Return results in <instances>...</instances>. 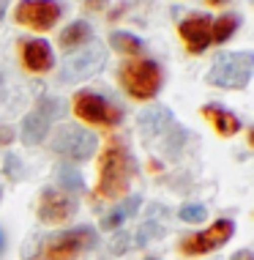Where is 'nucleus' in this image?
I'll use <instances>...</instances> for the list:
<instances>
[{
  "mask_svg": "<svg viewBox=\"0 0 254 260\" xmlns=\"http://www.w3.org/2000/svg\"><path fill=\"white\" fill-rule=\"evenodd\" d=\"M134 159L129 148L121 140H110L107 148L101 151V161H98V194L107 200L123 198L134 178Z\"/></svg>",
  "mask_w": 254,
  "mask_h": 260,
  "instance_id": "1",
  "label": "nucleus"
},
{
  "mask_svg": "<svg viewBox=\"0 0 254 260\" xmlns=\"http://www.w3.org/2000/svg\"><path fill=\"white\" fill-rule=\"evenodd\" d=\"M254 69V55L251 52H224L216 60V66L208 72V82L219 88L241 90L249 85Z\"/></svg>",
  "mask_w": 254,
  "mask_h": 260,
  "instance_id": "2",
  "label": "nucleus"
},
{
  "mask_svg": "<svg viewBox=\"0 0 254 260\" xmlns=\"http://www.w3.org/2000/svg\"><path fill=\"white\" fill-rule=\"evenodd\" d=\"M121 82H123V88L129 90V96H134V99H142V102L153 99L161 88V69H159V63H153V60L137 58V60L121 66Z\"/></svg>",
  "mask_w": 254,
  "mask_h": 260,
  "instance_id": "3",
  "label": "nucleus"
},
{
  "mask_svg": "<svg viewBox=\"0 0 254 260\" xmlns=\"http://www.w3.org/2000/svg\"><path fill=\"white\" fill-rule=\"evenodd\" d=\"M104 60H107V50H104L101 41H88L85 47H80L74 55L66 58V63H63V69H60V80L63 82L88 80V77L101 72Z\"/></svg>",
  "mask_w": 254,
  "mask_h": 260,
  "instance_id": "4",
  "label": "nucleus"
},
{
  "mask_svg": "<svg viewBox=\"0 0 254 260\" xmlns=\"http://www.w3.org/2000/svg\"><path fill=\"white\" fill-rule=\"evenodd\" d=\"M52 148L60 156H66L68 161H88L98 148V137L93 132L82 129V126L68 123V126H60L58 129V135L52 140Z\"/></svg>",
  "mask_w": 254,
  "mask_h": 260,
  "instance_id": "5",
  "label": "nucleus"
},
{
  "mask_svg": "<svg viewBox=\"0 0 254 260\" xmlns=\"http://www.w3.org/2000/svg\"><path fill=\"white\" fill-rule=\"evenodd\" d=\"M96 244V233L93 228L82 224V228H74V230H63V233L52 236L44 247V255L47 260H74L80 252L90 249Z\"/></svg>",
  "mask_w": 254,
  "mask_h": 260,
  "instance_id": "6",
  "label": "nucleus"
},
{
  "mask_svg": "<svg viewBox=\"0 0 254 260\" xmlns=\"http://www.w3.org/2000/svg\"><path fill=\"white\" fill-rule=\"evenodd\" d=\"M74 115L80 121H88L96 126H115L123 121L121 107L110 104L107 99H101L98 93H90V90H80L74 96Z\"/></svg>",
  "mask_w": 254,
  "mask_h": 260,
  "instance_id": "7",
  "label": "nucleus"
},
{
  "mask_svg": "<svg viewBox=\"0 0 254 260\" xmlns=\"http://www.w3.org/2000/svg\"><path fill=\"white\" fill-rule=\"evenodd\" d=\"M63 17V3L58 0H19L14 19L30 30H49Z\"/></svg>",
  "mask_w": 254,
  "mask_h": 260,
  "instance_id": "8",
  "label": "nucleus"
},
{
  "mask_svg": "<svg viewBox=\"0 0 254 260\" xmlns=\"http://www.w3.org/2000/svg\"><path fill=\"white\" fill-rule=\"evenodd\" d=\"M232 233H235V222L219 219V222L210 224L208 230H200V233L183 238V241H180V252H183V255H208V252L224 247V244L232 238Z\"/></svg>",
  "mask_w": 254,
  "mask_h": 260,
  "instance_id": "9",
  "label": "nucleus"
},
{
  "mask_svg": "<svg viewBox=\"0 0 254 260\" xmlns=\"http://www.w3.org/2000/svg\"><path fill=\"white\" fill-rule=\"evenodd\" d=\"M77 211V200L63 189H44L39 200V219L47 224H58L66 222L68 216H74Z\"/></svg>",
  "mask_w": 254,
  "mask_h": 260,
  "instance_id": "10",
  "label": "nucleus"
},
{
  "mask_svg": "<svg viewBox=\"0 0 254 260\" xmlns=\"http://www.w3.org/2000/svg\"><path fill=\"white\" fill-rule=\"evenodd\" d=\"M178 30H180L183 44L189 47V52L200 55L208 50V44H210V17L208 14H192V17H186Z\"/></svg>",
  "mask_w": 254,
  "mask_h": 260,
  "instance_id": "11",
  "label": "nucleus"
},
{
  "mask_svg": "<svg viewBox=\"0 0 254 260\" xmlns=\"http://www.w3.org/2000/svg\"><path fill=\"white\" fill-rule=\"evenodd\" d=\"M22 63L30 69V72H36V74L49 72V69L55 66V55H52L49 41H44V39H27L22 44Z\"/></svg>",
  "mask_w": 254,
  "mask_h": 260,
  "instance_id": "12",
  "label": "nucleus"
},
{
  "mask_svg": "<svg viewBox=\"0 0 254 260\" xmlns=\"http://www.w3.org/2000/svg\"><path fill=\"white\" fill-rule=\"evenodd\" d=\"M49 126H52V115L44 110V107H36L30 110L27 115L22 118V143L25 145H36V143H44V137L49 135Z\"/></svg>",
  "mask_w": 254,
  "mask_h": 260,
  "instance_id": "13",
  "label": "nucleus"
},
{
  "mask_svg": "<svg viewBox=\"0 0 254 260\" xmlns=\"http://www.w3.org/2000/svg\"><path fill=\"white\" fill-rule=\"evenodd\" d=\"M137 123H139V132H142L145 137H156L172 126V110L164 107V104H153V107H148L145 112H139Z\"/></svg>",
  "mask_w": 254,
  "mask_h": 260,
  "instance_id": "14",
  "label": "nucleus"
},
{
  "mask_svg": "<svg viewBox=\"0 0 254 260\" xmlns=\"http://www.w3.org/2000/svg\"><path fill=\"white\" fill-rule=\"evenodd\" d=\"M202 115L213 123V129L222 137H232V135H238V132H241V118H238L235 112L219 107V104H205V107H202Z\"/></svg>",
  "mask_w": 254,
  "mask_h": 260,
  "instance_id": "15",
  "label": "nucleus"
},
{
  "mask_svg": "<svg viewBox=\"0 0 254 260\" xmlns=\"http://www.w3.org/2000/svg\"><path fill=\"white\" fill-rule=\"evenodd\" d=\"M139 203H142V200H139L137 194H131V198H126V200L121 203V206L115 208V211H110V214L101 219V228H104V230H118V228H121V224H123L126 219H129V216H134V214H137Z\"/></svg>",
  "mask_w": 254,
  "mask_h": 260,
  "instance_id": "16",
  "label": "nucleus"
},
{
  "mask_svg": "<svg viewBox=\"0 0 254 260\" xmlns=\"http://www.w3.org/2000/svg\"><path fill=\"white\" fill-rule=\"evenodd\" d=\"M90 41V25L85 22V19H74L71 25L63 27L60 33V47H66V50H74V47H82Z\"/></svg>",
  "mask_w": 254,
  "mask_h": 260,
  "instance_id": "17",
  "label": "nucleus"
},
{
  "mask_svg": "<svg viewBox=\"0 0 254 260\" xmlns=\"http://www.w3.org/2000/svg\"><path fill=\"white\" fill-rule=\"evenodd\" d=\"M238 25H241V19H238L235 14H224V17H219L216 22H210V41H216V44L227 41L232 33L238 30Z\"/></svg>",
  "mask_w": 254,
  "mask_h": 260,
  "instance_id": "18",
  "label": "nucleus"
},
{
  "mask_svg": "<svg viewBox=\"0 0 254 260\" xmlns=\"http://www.w3.org/2000/svg\"><path fill=\"white\" fill-rule=\"evenodd\" d=\"M110 44L115 47L121 55H139V52H142V47H145L142 39H137L134 33H126V30H115V33H112Z\"/></svg>",
  "mask_w": 254,
  "mask_h": 260,
  "instance_id": "19",
  "label": "nucleus"
},
{
  "mask_svg": "<svg viewBox=\"0 0 254 260\" xmlns=\"http://www.w3.org/2000/svg\"><path fill=\"white\" fill-rule=\"evenodd\" d=\"M58 181H60V186L71 189V192H80V189L85 186L82 184V175H80V170H77L74 165H63L58 170ZM66 189H63V192H66Z\"/></svg>",
  "mask_w": 254,
  "mask_h": 260,
  "instance_id": "20",
  "label": "nucleus"
},
{
  "mask_svg": "<svg viewBox=\"0 0 254 260\" xmlns=\"http://www.w3.org/2000/svg\"><path fill=\"white\" fill-rule=\"evenodd\" d=\"M178 216L189 224H200V222L208 219V208L202 206V203H186V206L178 211Z\"/></svg>",
  "mask_w": 254,
  "mask_h": 260,
  "instance_id": "21",
  "label": "nucleus"
},
{
  "mask_svg": "<svg viewBox=\"0 0 254 260\" xmlns=\"http://www.w3.org/2000/svg\"><path fill=\"white\" fill-rule=\"evenodd\" d=\"M186 129H180V126H172V135H167V143L164 148H169V153H178L183 148V143H186Z\"/></svg>",
  "mask_w": 254,
  "mask_h": 260,
  "instance_id": "22",
  "label": "nucleus"
},
{
  "mask_svg": "<svg viewBox=\"0 0 254 260\" xmlns=\"http://www.w3.org/2000/svg\"><path fill=\"white\" fill-rule=\"evenodd\" d=\"M156 236H161L159 224L148 222V224H142V228H139V233H137V244H139V247H145V244L151 241V238H156Z\"/></svg>",
  "mask_w": 254,
  "mask_h": 260,
  "instance_id": "23",
  "label": "nucleus"
},
{
  "mask_svg": "<svg viewBox=\"0 0 254 260\" xmlns=\"http://www.w3.org/2000/svg\"><path fill=\"white\" fill-rule=\"evenodd\" d=\"M6 175H9V178H19V175H22V167H19V156L17 153H9V156H6Z\"/></svg>",
  "mask_w": 254,
  "mask_h": 260,
  "instance_id": "24",
  "label": "nucleus"
},
{
  "mask_svg": "<svg viewBox=\"0 0 254 260\" xmlns=\"http://www.w3.org/2000/svg\"><path fill=\"white\" fill-rule=\"evenodd\" d=\"M129 249V233H118L115 238H112V252L115 255H121V252Z\"/></svg>",
  "mask_w": 254,
  "mask_h": 260,
  "instance_id": "25",
  "label": "nucleus"
},
{
  "mask_svg": "<svg viewBox=\"0 0 254 260\" xmlns=\"http://www.w3.org/2000/svg\"><path fill=\"white\" fill-rule=\"evenodd\" d=\"M11 129H9V126H0V143H11Z\"/></svg>",
  "mask_w": 254,
  "mask_h": 260,
  "instance_id": "26",
  "label": "nucleus"
},
{
  "mask_svg": "<svg viewBox=\"0 0 254 260\" xmlns=\"http://www.w3.org/2000/svg\"><path fill=\"white\" fill-rule=\"evenodd\" d=\"M232 260H254V255L249 249H241V252H235V255H232Z\"/></svg>",
  "mask_w": 254,
  "mask_h": 260,
  "instance_id": "27",
  "label": "nucleus"
},
{
  "mask_svg": "<svg viewBox=\"0 0 254 260\" xmlns=\"http://www.w3.org/2000/svg\"><path fill=\"white\" fill-rule=\"evenodd\" d=\"M104 3H107V0H88V9H90V11H101Z\"/></svg>",
  "mask_w": 254,
  "mask_h": 260,
  "instance_id": "28",
  "label": "nucleus"
},
{
  "mask_svg": "<svg viewBox=\"0 0 254 260\" xmlns=\"http://www.w3.org/2000/svg\"><path fill=\"white\" fill-rule=\"evenodd\" d=\"M6 11H9V0H0V22H3Z\"/></svg>",
  "mask_w": 254,
  "mask_h": 260,
  "instance_id": "29",
  "label": "nucleus"
},
{
  "mask_svg": "<svg viewBox=\"0 0 254 260\" xmlns=\"http://www.w3.org/2000/svg\"><path fill=\"white\" fill-rule=\"evenodd\" d=\"M3 247H6V236H3V230H0V252H3Z\"/></svg>",
  "mask_w": 254,
  "mask_h": 260,
  "instance_id": "30",
  "label": "nucleus"
},
{
  "mask_svg": "<svg viewBox=\"0 0 254 260\" xmlns=\"http://www.w3.org/2000/svg\"><path fill=\"white\" fill-rule=\"evenodd\" d=\"M208 3H210V6H224L227 0H208Z\"/></svg>",
  "mask_w": 254,
  "mask_h": 260,
  "instance_id": "31",
  "label": "nucleus"
},
{
  "mask_svg": "<svg viewBox=\"0 0 254 260\" xmlns=\"http://www.w3.org/2000/svg\"><path fill=\"white\" fill-rule=\"evenodd\" d=\"M0 88H3V72H0Z\"/></svg>",
  "mask_w": 254,
  "mask_h": 260,
  "instance_id": "32",
  "label": "nucleus"
},
{
  "mask_svg": "<svg viewBox=\"0 0 254 260\" xmlns=\"http://www.w3.org/2000/svg\"><path fill=\"white\" fill-rule=\"evenodd\" d=\"M0 198H3V189H0Z\"/></svg>",
  "mask_w": 254,
  "mask_h": 260,
  "instance_id": "33",
  "label": "nucleus"
},
{
  "mask_svg": "<svg viewBox=\"0 0 254 260\" xmlns=\"http://www.w3.org/2000/svg\"><path fill=\"white\" fill-rule=\"evenodd\" d=\"M148 260H153V257H148Z\"/></svg>",
  "mask_w": 254,
  "mask_h": 260,
  "instance_id": "34",
  "label": "nucleus"
}]
</instances>
